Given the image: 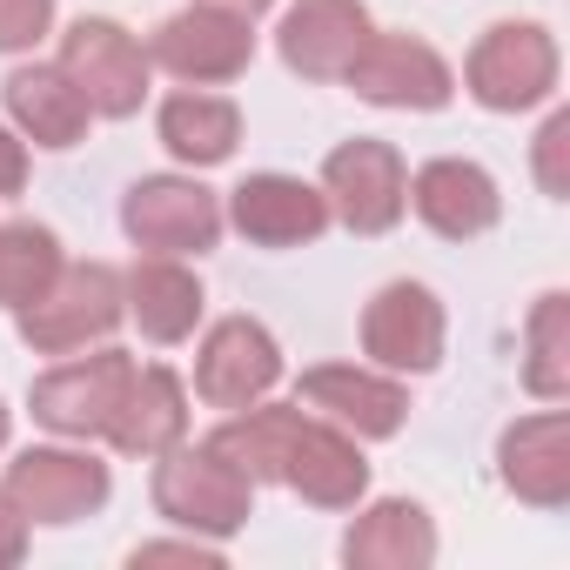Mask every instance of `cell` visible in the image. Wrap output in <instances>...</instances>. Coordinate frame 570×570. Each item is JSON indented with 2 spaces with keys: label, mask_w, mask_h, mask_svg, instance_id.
<instances>
[{
  "label": "cell",
  "mask_w": 570,
  "mask_h": 570,
  "mask_svg": "<svg viewBox=\"0 0 570 570\" xmlns=\"http://www.w3.org/2000/svg\"><path fill=\"white\" fill-rule=\"evenodd\" d=\"M148 497H155V517L161 523H175L188 537H208V543L242 537L248 517H255V483L228 456H215L208 443H188V436L155 456Z\"/></svg>",
  "instance_id": "1"
},
{
  "label": "cell",
  "mask_w": 570,
  "mask_h": 570,
  "mask_svg": "<svg viewBox=\"0 0 570 570\" xmlns=\"http://www.w3.org/2000/svg\"><path fill=\"white\" fill-rule=\"evenodd\" d=\"M557 81H563V48L543 21H490L463 55V95L483 115H530L557 101Z\"/></svg>",
  "instance_id": "2"
},
{
  "label": "cell",
  "mask_w": 570,
  "mask_h": 570,
  "mask_svg": "<svg viewBox=\"0 0 570 570\" xmlns=\"http://www.w3.org/2000/svg\"><path fill=\"white\" fill-rule=\"evenodd\" d=\"M121 323H128V303H121L115 262H61V275L14 316V330L35 356H81V350L108 343Z\"/></svg>",
  "instance_id": "3"
},
{
  "label": "cell",
  "mask_w": 570,
  "mask_h": 570,
  "mask_svg": "<svg viewBox=\"0 0 570 570\" xmlns=\"http://www.w3.org/2000/svg\"><path fill=\"white\" fill-rule=\"evenodd\" d=\"M0 490H8L21 503V517L35 530H68L95 510H108L115 497V470L95 456V443H28L14 450L8 476H0Z\"/></svg>",
  "instance_id": "4"
},
{
  "label": "cell",
  "mask_w": 570,
  "mask_h": 570,
  "mask_svg": "<svg viewBox=\"0 0 570 570\" xmlns=\"http://www.w3.org/2000/svg\"><path fill=\"white\" fill-rule=\"evenodd\" d=\"M55 68L81 88V101H88L95 121H128V115H141L148 81H155L148 41H135V35H128L121 21H108V14H81V21H68Z\"/></svg>",
  "instance_id": "5"
},
{
  "label": "cell",
  "mask_w": 570,
  "mask_h": 570,
  "mask_svg": "<svg viewBox=\"0 0 570 570\" xmlns=\"http://www.w3.org/2000/svg\"><path fill=\"white\" fill-rule=\"evenodd\" d=\"M356 336H363V363H376V370H390L403 383L410 376H436L443 356H450V309H443V296L430 289V282L396 275L363 303Z\"/></svg>",
  "instance_id": "6"
},
{
  "label": "cell",
  "mask_w": 570,
  "mask_h": 570,
  "mask_svg": "<svg viewBox=\"0 0 570 570\" xmlns=\"http://www.w3.org/2000/svg\"><path fill=\"white\" fill-rule=\"evenodd\" d=\"M128 376H135V356L128 350H108L95 343V356H61L55 370H41L28 383V410L48 436H68V443H101L121 396H128Z\"/></svg>",
  "instance_id": "7"
},
{
  "label": "cell",
  "mask_w": 570,
  "mask_h": 570,
  "mask_svg": "<svg viewBox=\"0 0 570 570\" xmlns=\"http://www.w3.org/2000/svg\"><path fill=\"white\" fill-rule=\"evenodd\" d=\"M316 188L330 202V222H343L350 235H390L410 215V161L396 141H376V135L336 141L323 155Z\"/></svg>",
  "instance_id": "8"
},
{
  "label": "cell",
  "mask_w": 570,
  "mask_h": 570,
  "mask_svg": "<svg viewBox=\"0 0 570 570\" xmlns=\"http://www.w3.org/2000/svg\"><path fill=\"white\" fill-rule=\"evenodd\" d=\"M121 235L141 255H195L202 262L228 235L222 195L202 175H141L121 195Z\"/></svg>",
  "instance_id": "9"
},
{
  "label": "cell",
  "mask_w": 570,
  "mask_h": 570,
  "mask_svg": "<svg viewBox=\"0 0 570 570\" xmlns=\"http://www.w3.org/2000/svg\"><path fill=\"white\" fill-rule=\"evenodd\" d=\"M343 88L356 101H370V108H390V115H436V108L456 101V68L423 35L370 28V41L343 68Z\"/></svg>",
  "instance_id": "10"
},
{
  "label": "cell",
  "mask_w": 570,
  "mask_h": 570,
  "mask_svg": "<svg viewBox=\"0 0 570 570\" xmlns=\"http://www.w3.org/2000/svg\"><path fill=\"white\" fill-rule=\"evenodd\" d=\"M148 61L181 88H228L255 68V21L208 8V0H188L181 14H168L148 35Z\"/></svg>",
  "instance_id": "11"
},
{
  "label": "cell",
  "mask_w": 570,
  "mask_h": 570,
  "mask_svg": "<svg viewBox=\"0 0 570 570\" xmlns=\"http://www.w3.org/2000/svg\"><path fill=\"white\" fill-rule=\"evenodd\" d=\"M296 403L356 443H390L410 423V383L376 370V363H316L296 376Z\"/></svg>",
  "instance_id": "12"
},
{
  "label": "cell",
  "mask_w": 570,
  "mask_h": 570,
  "mask_svg": "<svg viewBox=\"0 0 570 570\" xmlns=\"http://www.w3.org/2000/svg\"><path fill=\"white\" fill-rule=\"evenodd\" d=\"M282 383V343L255 316H222L195 343V396L208 410H248Z\"/></svg>",
  "instance_id": "13"
},
{
  "label": "cell",
  "mask_w": 570,
  "mask_h": 570,
  "mask_svg": "<svg viewBox=\"0 0 570 570\" xmlns=\"http://www.w3.org/2000/svg\"><path fill=\"white\" fill-rule=\"evenodd\" d=\"M222 222L255 242V248H309L330 235V202L316 181L303 175H282V168H262V175H242L228 195H222Z\"/></svg>",
  "instance_id": "14"
},
{
  "label": "cell",
  "mask_w": 570,
  "mask_h": 570,
  "mask_svg": "<svg viewBox=\"0 0 570 570\" xmlns=\"http://www.w3.org/2000/svg\"><path fill=\"white\" fill-rule=\"evenodd\" d=\"M275 483L289 490V497H303L309 510H356L370 497V456H363V443L350 430H336V423H323V416L303 410L296 430H289V443H282Z\"/></svg>",
  "instance_id": "15"
},
{
  "label": "cell",
  "mask_w": 570,
  "mask_h": 570,
  "mask_svg": "<svg viewBox=\"0 0 570 570\" xmlns=\"http://www.w3.org/2000/svg\"><path fill=\"white\" fill-rule=\"evenodd\" d=\"M410 215L443 242H483L503 222V188L470 155H430L410 168Z\"/></svg>",
  "instance_id": "16"
},
{
  "label": "cell",
  "mask_w": 570,
  "mask_h": 570,
  "mask_svg": "<svg viewBox=\"0 0 570 570\" xmlns=\"http://www.w3.org/2000/svg\"><path fill=\"white\" fill-rule=\"evenodd\" d=\"M363 41H370L363 0H289L275 21V55L296 81H343Z\"/></svg>",
  "instance_id": "17"
},
{
  "label": "cell",
  "mask_w": 570,
  "mask_h": 570,
  "mask_svg": "<svg viewBox=\"0 0 570 570\" xmlns=\"http://www.w3.org/2000/svg\"><path fill=\"white\" fill-rule=\"evenodd\" d=\"M497 483L517 503H530V510H563L570 503V416L557 403L503 423V436H497Z\"/></svg>",
  "instance_id": "18"
},
{
  "label": "cell",
  "mask_w": 570,
  "mask_h": 570,
  "mask_svg": "<svg viewBox=\"0 0 570 570\" xmlns=\"http://www.w3.org/2000/svg\"><path fill=\"white\" fill-rule=\"evenodd\" d=\"M121 303H128V323L148 343L175 350V343H195L208 289L188 268V255H135V268H121Z\"/></svg>",
  "instance_id": "19"
},
{
  "label": "cell",
  "mask_w": 570,
  "mask_h": 570,
  "mask_svg": "<svg viewBox=\"0 0 570 570\" xmlns=\"http://www.w3.org/2000/svg\"><path fill=\"white\" fill-rule=\"evenodd\" d=\"M0 121H8L28 148H48V155H68V148H81L88 141V101H81V88L55 68V61H21L8 81H0Z\"/></svg>",
  "instance_id": "20"
},
{
  "label": "cell",
  "mask_w": 570,
  "mask_h": 570,
  "mask_svg": "<svg viewBox=\"0 0 570 570\" xmlns=\"http://www.w3.org/2000/svg\"><path fill=\"white\" fill-rule=\"evenodd\" d=\"M350 570H430L436 563V517L416 497H363L356 523L343 530Z\"/></svg>",
  "instance_id": "21"
},
{
  "label": "cell",
  "mask_w": 570,
  "mask_h": 570,
  "mask_svg": "<svg viewBox=\"0 0 570 570\" xmlns=\"http://www.w3.org/2000/svg\"><path fill=\"white\" fill-rule=\"evenodd\" d=\"M181 436H188V383H181L168 363H135L128 396H121V410H115V423H108L101 443H115L121 456L155 463V456L175 450Z\"/></svg>",
  "instance_id": "22"
},
{
  "label": "cell",
  "mask_w": 570,
  "mask_h": 570,
  "mask_svg": "<svg viewBox=\"0 0 570 570\" xmlns=\"http://www.w3.org/2000/svg\"><path fill=\"white\" fill-rule=\"evenodd\" d=\"M155 141L188 168H222L235 148H242V108L215 88H175L161 108H155Z\"/></svg>",
  "instance_id": "23"
},
{
  "label": "cell",
  "mask_w": 570,
  "mask_h": 570,
  "mask_svg": "<svg viewBox=\"0 0 570 570\" xmlns=\"http://www.w3.org/2000/svg\"><path fill=\"white\" fill-rule=\"evenodd\" d=\"M296 416H303V403H248V410H228L202 443L215 450V456H228L255 490L262 483H275V470H282V443H289V430H296Z\"/></svg>",
  "instance_id": "24"
},
{
  "label": "cell",
  "mask_w": 570,
  "mask_h": 570,
  "mask_svg": "<svg viewBox=\"0 0 570 570\" xmlns=\"http://www.w3.org/2000/svg\"><path fill=\"white\" fill-rule=\"evenodd\" d=\"M61 262H68V248H61V235L48 222H35V215L0 222V309L21 316L48 282L61 275Z\"/></svg>",
  "instance_id": "25"
},
{
  "label": "cell",
  "mask_w": 570,
  "mask_h": 570,
  "mask_svg": "<svg viewBox=\"0 0 570 570\" xmlns=\"http://www.w3.org/2000/svg\"><path fill=\"white\" fill-rule=\"evenodd\" d=\"M523 390L537 403L570 396V296L563 289H543L523 316Z\"/></svg>",
  "instance_id": "26"
},
{
  "label": "cell",
  "mask_w": 570,
  "mask_h": 570,
  "mask_svg": "<svg viewBox=\"0 0 570 570\" xmlns=\"http://www.w3.org/2000/svg\"><path fill=\"white\" fill-rule=\"evenodd\" d=\"M61 0H0V55H35L55 35Z\"/></svg>",
  "instance_id": "27"
},
{
  "label": "cell",
  "mask_w": 570,
  "mask_h": 570,
  "mask_svg": "<svg viewBox=\"0 0 570 570\" xmlns=\"http://www.w3.org/2000/svg\"><path fill=\"white\" fill-rule=\"evenodd\" d=\"M563 155H570V108H550V121L537 128V188H543L550 202H563V195H570Z\"/></svg>",
  "instance_id": "28"
},
{
  "label": "cell",
  "mask_w": 570,
  "mask_h": 570,
  "mask_svg": "<svg viewBox=\"0 0 570 570\" xmlns=\"http://www.w3.org/2000/svg\"><path fill=\"white\" fill-rule=\"evenodd\" d=\"M128 563H135V570H141V563H208V570H215V563H222V543L181 530V537H161V543H135Z\"/></svg>",
  "instance_id": "29"
},
{
  "label": "cell",
  "mask_w": 570,
  "mask_h": 570,
  "mask_svg": "<svg viewBox=\"0 0 570 570\" xmlns=\"http://www.w3.org/2000/svg\"><path fill=\"white\" fill-rule=\"evenodd\" d=\"M28 543H35V523L21 517V503L8 490H0V570H14L28 557Z\"/></svg>",
  "instance_id": "30"
},
{
  "label": "cell",
  "mask_w": 570,
  "mask_h": 570,
  "mask_svg": "<svg viewBox=\"0 0 570 570\" xmlns=\"http://www.w3.org/2000/svg\"><path fill=\"white\" fill-rule=\"evenodd\" d=\"M28 188V141L0 121V195H21Z\"/></svg>",
  "instance_id": "31"
},
{
  "label": "cell",
  "mask_w": 570,
  "mask_h": 570,
  "mask_svg": "<svg viewBox=\"0 0 570 570\" xmlns=\"http://www.w3.org/2000/svg\"><path fill=\"white\" fill-rule=\"evenodd\" d=\"M208 8H228V14H248V21H255V14L275 8V0H208Z\"/></svg>",
  "instance_id": "32"
},
{
  "label": "cell",
  "mask_w": 570,
  "mask_h": 570,
  "mask_svg": "<svg viewBox=\"0 0 570 570\" xmlns=\"http://www.w3.org/2000/svg\"><path fill=\"white\" fill-rule=\"evenodd\" d=\"M8 436H14V410L0 403V450H8Z\"/></svg>",
  "instance_id": "33"
}]
</instances>
